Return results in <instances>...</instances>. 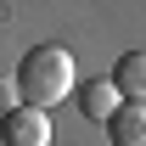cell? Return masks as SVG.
I'll return each mask as SVG.
<instances>
[{"mask_svg":"<svg viewBox=\"0 0 146 146\" xmlns=\"http://www.w3.org/2000/svg\"><path fill=\"white\" fill-rule=\"evenodd\" d=\"M17 90L23 107H56L73 96V51L68 45H34V51L17 62Z\"/></svg>","mask_w":146,"mask_h":146,"instance_id":"1","label":"cell"},{"mask_svg":"<svg viewBox=\"0 0 146 146\" xmlns=\"http://www.w3.org/2000/svg\"><path fill=\"white\" fill-rule=\"evenodd\" d=\"M0 141L6 146H51V118L39 107H11L0 118Z\"/></svg>","mask_w":146,"mask_h":146,"instance_id":"2","label":"cell"},{"mask_svg":"<svg viewBox=\"0 0 146 146\" xmlns=\"http://www.w3.org/2000/svg\"><path fill=\"white\" fill-rule=\"evenodd\" d=\"M107 79H112V90L124 96V101L146 107V51H124V56H118V68H112Z\"/></svg>","mask_w":146,"mask_h":146,"instance_id":"3","label":"cell"},{"mask_svg":"<svg viewBox=\"0 0 146 146\" xmlns=\"http://www.w3.org/2000/svg\"><path fill=\"white\" fill-rule=\"evenodd\" d=\"M79 112L96 118V124H112V112H118V90H112V79H84V84H79Z\"/></svg>","mask_w":146,"mask_h":146,"instance_id":"4","label":"cell"},{"mask_svg":"<svg viewBox=\"0 0 146 146\" xmlns=\"http://www.w3.org/2000/svg\"><path fill=\"white\" fill-rule=\"evenodd\" d=\"M112 146H146V107H135V101H124V107L112 112Z\"/></svg>","mask_w":146,"mask_h":146,"instance_id":"5","label":"cell"}]
</instances>
